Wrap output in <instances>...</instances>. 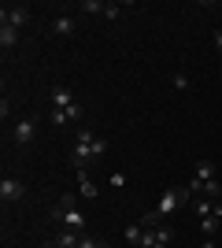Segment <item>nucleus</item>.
<instances>
[{"label":"nucleus","mask_w":222,"mask_h":248,"mask_svg":"<svg viewBox=\"0 0 222 248\" xmlns=\"http://www.w3.org/2000/svg\"><path fill=\"white\" fill-rule=\"evenodd\" d=\"M107 152V141L104 137H93L89 130H74V148H71V163L78 167V170H85V167L93 163L96 155Z\"/></svg>","instance_id":"nucleus-1"},{"label":"nucleus","mask_w":222,"mask_h":248,"mask_svg":"<svg viewBox=\"0 0 222 248\" xmlns=\"http://www.w3.org/2000/svg\"><path fill=\"white\" fill-rule=\"evenodd\" d=\"M185 200H192V189H189V186H174V189H167V193L159 197V204H156V218L163 222V218L174 215V211H178Z\"/></svg>","instance_id":"nucleus-2"},{"label":"nucleus","mask_w":222,"mask_h":248,"mask_svg":"<svg viewBox=\"0 0 222 248\" xmlns=\"http://www.w3.org/2000/svg\"><path fill=\"white\" fill-rule=\"evenodd\" d=\"M56 222L63 230H82L85 226V215L78 211V197L74 193H67L63 200H59V207H56Z\"/></svg>","instance_id":"nucleus-3"},{"label":"nucleus","mask_w":222,"mask_h":248,"mask_svg":"<svg viewBox=\"0 0 222 248\" xmlns=\"http://www.w3.org/2000/svg\"><path fill=\"white\" fill-rule=\"evenodd\" d=\"M30 19H33V11L26 8V4H4V8H0V26H15V30H22Z\"/></svg>","instance_id":"nucleus-4"},{"label":"nucleus","mask_w":222,"mask_h":248,"mask_svg":"<svg viewBox=\"0 0 222 248\" xmlns=\"http://www.w3.org/2000/svg\"><path fill=\"white\" fill-rule=\"evenodd\" d=\"M22 197H26V186H22L19 178H11V174L0 178V200H4V204H15V200H22Z\"/></svg>","instance_id":"nucleus-5"},{"label":"nucleus","mask_w":222,"mask_h":248,"mask_svg":"<svg viewBox=\"0 0 222 248\" xmlns=\"http://www.w3.org/2000/svg\"><path fill=\"white\" fill-rule=\"evenodd\" d=\"M33 137H37V123H33V119H19V123L11 126V141H15L19 148H26Z\"/></svg>","instance_id":"nucleus-6"},{"label":"nucleus","mask_w":222,"mask_h":248,"mask_svg":"<svg viewBox=\"0 0 222 248\" xmlns=\"http://www.w3.org/2000/svg\"><path fill=\"white\" fill-rule=\"evenodd\" d=\"M48 104H52L56 111H67V108L74 104V96H71L67 85H52V89H48Z\"/></svg>","instance_id":"nucleus-7"},{"label":"nucleus","mask_w":222,"mask_h":248,"mask_svg":"<svg viewBox=\"0 0 222 248\" xmlns=\"http://www.w3.org/2000/svg\"><path fill=\"white\" fill-rule=\"evenodd\" d=\"M219 218H222V200L215 204V211H211V215H204V218H200V230H204V237H211L215 230H219Z\"/></svg>","instance_id":"nucleus-8"},{"label":"nucleus","mask_w":222,"mask_h":248,"mask_svg":"<svg viewBox=\"0 0 222 248\" xmlns=\"http://www.w3.org/2000/svg\"><path fill=\"white\" fill-rule=\"evenodd\" d=\"M96 193H100V189L93 186V178L85 174V170H78V197H85V200H96Z\"/></svg>","instance_id":"nucleus-9"},{"label":"nucleus","mask_w":222,"mask_h":248,"mask_svg":"<svg viewBox=\"0 0 222 248\" xmlns=\"http://www.w3.org/2000/svg\"><path fill=\"white\" fill-rule=\"evenodd\" d=\"M82 237H85L82 230H63V233L56 237V245H59V248H78V245H82Z\"/></svg>","instance_id":"nucleus-10"},{"label":"nucleus","mask_w":222,"mask_h":248,"mask_svg":"<svg viewBox=\"0 0 222 248\" xmlns=\"http://www.w3.org/2000/svg\"><path fill=\"white\" fill-rule=\"evenodd\" d=\"M19 45V30L15 26H0V48L8 52V48H15Z\"/></svg>","instance_id":"nucleus-11"},{"label":"nucleus","mask_w":222,"mask_h":248,"mask_svg":"<svg viewBox=\"0 0 222 248\" xmlns=\"http://www.w3.org/2000/svg\"><path fill=\"white\" fill-rule=\"evenodd\" d=\"M52 30L63 33V37H71V33H74V19H71V15H56V19H52Z\"/></svg>","instance_id":"nucleus-12"},{"label":"nucleus","mask_w":222,"mask_h":248,"mask_svg":"<svg viewBox=\"0 0 222 248\" xmlns=\"http://www.w3.org/2000/svg\"><path fill=\"white\" fill-rule=\"evenodd\" d=\"M170 237H174V230L167 222H159L156 226V248H170Z\"/></svg>","instance_id":"nucleus-13"},{"label":"nucleus","mask_w":222,"mask_h":248,"mask_svg":"<svg viewBox=\"0 0 222 248\" xmlns=\"http://www.w3.org/2000/svg\"><path fill=\"white\" fill-rule=\"evenodd\" d=\"M141 237H145L141 222H137V226H126V245H137V248H141Z\"/></svg>","instance_id":"nucleus-14"},{"label":"nucleus","mask_w":222,"mask_h":248,"mask_svg":"<svg viewBox=\"0 0 222 248\" xmlns=\"http://www.w3.org/2000/svg\"><path fill=\"white\" fill-rule=\"evenodd\" d=\"M104 0H82V11H89V15H104Z\"/></svg>","instance_id":"nucleus-15"},{"label":"nucleus","mask_w":222,"mask_h":248,"mask_svg":"<svg viewBox=\"0 0 222 248\" xmlns=\"http://www.w3.org/2000/svg\"><path fill=\"white\" fill-rule=\"evenodd\" d=\"M211 178H215V167L211 163H200V167H196V182H211Z\"/></svg>","instance_id":"nucleus-16"},{"label":"nucleus","mask_w":222,"mask_h":248,"mask_svg":"<svg viewBox=\"0 0 222 248\" xmlns=\"http://www.w3.org/2000/svg\"><path fill=\"white\" fill-rule=\"evenodd\" d=\"M48 123H52V126H67L71 119H67V111H56V108H52V111H48Z\"/></svg>","instance_id":"nucleus-17"},{"label":"nucleus","mask_w":222,"mask_h":248,"mask_svg":"<svg viewBox=\"0 0 222 248\" xmlns=\"http://www.w3.org/2000/svg\"><path fill=\"white\" fill-rule=\"evenodd\" d=\"M67 119H71V123H82V104H78V100L67 108Z\"/></svg>","instance_id":"nucleus-18"},{"label":"nucleus","mask_w":222,"mask_h":248,"mask_svg":"<svg viewBox=\"0 0 222 248\" xmlns=\"http://www.w3.org/2000/svg\"><path fill=\"white\" fill-rule=\"evenodd\" d=\"M118 15H122V4H107L104 8V19H118Z\"/></svg>","instance_id":"nucleus-19"},{"label":"nucleus","mask_w":222,"mask_h":248,"mask_svg":"<svg viewBox=\"0 0 222 248\" xmlns=\"http://www.w3.org/2000/svg\"><path fill=\"white\" fill-rule=\"evenodd\" d=\"M141 248H156V230H145V237H141Z\"/></svg>","instance_id":"nucleus-20"},{"label":"nucleus","mask_w":222,"mask_h":248,"mask_svg":"<svg viewBox=\"0 0 222 248\" xmlns=\"http://www.w3.org/2000/svg\"><path fill=\"white\" fill-rule=\"evenodd\" d=\"M215 48H222V30H215Z\"/></svg>","instance_id":"nucleus-21"},{"label":"nucleus","mask_w":222,"mask_h":248,"mask_svg":"<svg viewBox=\"0 0 222 248\" xmlns=\"http://www.w3.org/2000/svg\"><path fill=\"white\" fill-rule=\"evenodd\" d=\"M200 248H215V241H211V237H207V241H204V245H200Z\"/></svg>","instance_id":"nucleus-22"},{"label":"nucleus","mask_w":222,"mask_h":248,"mask_svg":"<svg viewBox=\"0 0 222 248\" xmlns=\"http://www.w3.org/2000/svg\"><path fill=\"white\" fill-rule=\"evenodd\" d=\"M41 248H59V245H56V241H48V245H41Z\"/></svg>","instance_id":"nucleus-23"}]
</instances>
